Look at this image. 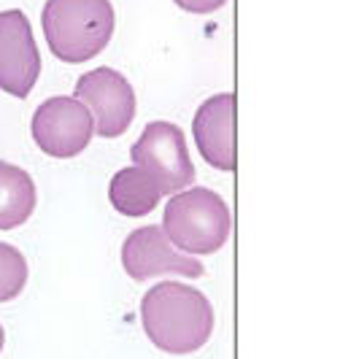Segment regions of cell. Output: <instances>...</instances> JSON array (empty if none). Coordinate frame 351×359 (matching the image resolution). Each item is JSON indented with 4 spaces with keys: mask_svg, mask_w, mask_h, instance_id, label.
I'll use <instances>...</instances> for the list:
<instances>
[{
    "mask_svg": "<svg viewBox=\"0 0 351 359\" xmlns=\"http://www.w3.org/2000/svg\"><path fill=\"white\" fill-rule=\"evenodd\" d=\"M141 324L165 354H192L214 332V308L200 289L181 281L154 284L141 303Z\"/></svg>",
    "mask_w": 351,
    "mask_h": 359,
    "instance_id": "cell-1",
    "label": "cell"
},
{
    "mask_svg": "<svg viewBox=\"0 0 351 359\" xmlns=\"http://www.w3.org/2000/svg\"><path fill=\"white\" fill-rule=\"evenodd\" d=\"M41 24L51 54L78 65L108 46L116 14L111 0H46Z\"/></svg>",
    "mask_w": 351,
    "mask_h": 359,
    "instance_id": "cell-2",
    "label": "cell"
},
{
    "mask_svg": "<svg viewBox=\"0 0 351 359\" xmlns=\"http://www.w3.org/2000/svg\"><path fill=\"white\" fill-rule=\"evenodd\" d=\"M230 230V208L214 189H181L165 203L162 232L173 249H181V254H214L227 243Z\"/></svg>",
    "mask_w": 351,
    "mask_h": 359,
    "instance_id": "cell-3",
    "label": "cell"
},
{
    "mask_svg": "<svg viewBox=\"0 0 351 359\" xmlns=\"http://www.w3.org/2000/svg\"><path fill=\"white\" fill-rule=\"evenodd\" d=\"M132 165L146 170L162 195H176L195 181V165L187 151L184 130L173 122H149L130 149Z\"/></svg>",
    "mask_w": 351,
    "mask_h": 359,
    "instance_id": "cell-4",
    "label": "cell"
},
{
    "mask_svg": "<svg viewBox=\"0 0 351 359\" xmlns=\"http://www.w3.org/2000/svg\"><path fill=\"white\" fill-rule=\"evenodd\" d=\"M92 135H95L92 114L76 97H49L32 114V141L49 157L70 159L81 154L89 146Z\"/></svg>",
    "mask_w": 351,
    "mask_h": 359,
    "instance_id": "cell-5",
    "label": "cell"
},
{
    "mask_svg": "<svg viewBox=\"0 0 351 359\" xmlns=\"http://www.w3.org/2000/svg\"><path fill=\"white\" fill-rule=\"evenodd\" d=\"M76 100L87 105L100 138H119L135 119V92L114 68H95L76 81Z\"/></svg>",
    "mask_w": 351,
    "mask_h": 359,
    "instance_id": "cell-6",
    "label": "cell"
},
{
    "mask_svg": "<svg viewBox=\"0 0 351 359\" xmlns=\"http://www.w3.org/2000/svg\"><path fill=\"white\" fill-rule=\"evenodd\" d=\"M122 268L132 281H149L157 276H187L200 278L205 273L203 262L189 254H181L170 246L162 227L146 224V227L132 230L122 243Z\"/></svg>",
    "mask_w": 351,
    "mask_h": 359,
    "instance_id": "cell-7",
    "label": "cell"
},
{
    "mask_svg": "<svg viewBox=\"0 0 351 359\" xmlns=\"http://www.w3.org/2000/svg\"><path fill=\"white\" fill-rule=\"evenodd\" d=\"M41 73V54L30 19L19 8L0 11V89L27 97Z\"/></svg>",
    "mask_w": 351,
    "mask_h": 359,
    "instance_id": "cell-8",
    "label": "cell"
},
{
    "mask_svg": "<svg viewBox=\"0 0 351 359\" xmlns=\"http://www.w3.org/2000/svg\"><path fill=\"white\" fill-rule=\"evenodd\" d=\"M197 151L216 170L235 173V95L219 92L208 97L192 122Z\"/></svg>",
    "mask_w": 351,
    "mask_h": 359,
    "instance_id": "cell-9",
    "label": "cell"
},
{
    "mask_svg": "<svg viewBox=\"0 0 351 359\" xmlns=\"http://www.w3.org/2000/svg\"><path fill=\"white\" fill-rule=\"evenodd\" d=\"M108 197H111V205L122 216L138 219V216L151 214L160 205L162 189L146 170L130 165V168H122L119 173H114L111 187H108Z\"/></svg>",
    "mask_w": 351,
    "mask_h": 359,
    "instance_id": "cell-10",
    "label": "cell"
},
{
    "mask_svg": "<svg viewBox=\"0 0 351 359\" xmlns=\"http://www.w3.org/2000/svg\"><path fill=\"white\" fill-rule=\"evenodd\" d=\"M35 181L27 170L0 159V230L22 227L35 211Z\"/></svg>",
    "mask_w": 351,
    "mask_h": 359,
    "instance_id": "cell-11",
    "label": "cell"
},
{
    "mask_svg": "<svg viewBox=\"0 0 351 359\" xmlns=\"http://www.w3.org/2000/svg\"><path fill=\"white\" fill-rule=\"evenodd\" d=\"M27 273V259L22 257V251L0 241V303H8L22 295Z\"/></svg>",
    "mask_w": 351,
    "mask_h": 359,
    "instance_id": "cell-12",
    "label": "cell"
},
{
    "mask_svg": "<svg viewBox=\"0 0 351 359\" xmlns=\"http://www.w3.org/2000/svg\"><path fill=\"white\" fill-rule=\"evenodd\" d=\"M178 8L189 11V14H214L219 11L227 0H173Z\"/></svg>",
    "mask_w": 351,
    "mask_h": 359,
    "instance_id": "cell-13",
    "label": "cell"
},
{
    "mask_svg": "<svg viewBox=\"0 0 351 359\" xmlns=\"http://www.w3.org/2000/svg\"><path fill=\"white\" fill-rule=\"evenodd\" d=\"M3 343H5V332H3V327H0V351H3Z\"/></svg>",
    "mask_w": 351,
    "mask_h": 359,
    "instance_id": "cell-14",
    "label": "cell"
}]
</instances>
